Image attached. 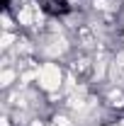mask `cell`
Here are the masks:
<instances>
[{"label": "cell", "mask_w": 124, "mask_h": 126, "mask_svg": "<svg viewBox=\"0 0 124 126\" xmlns=\"http://www.w3.org/2000/svg\"><path fill=\"white\" fill-rule=\"evenodd\" d=\"M37 85L44 94L59 92L63 85V70L56 61H44L39 68H37Z\"/></svg>", "instance_id": "6da1fadb"}, {"label": "cell", "mask_w": 124, "mask_h": 126, "mask_svg": "<svg viewBox=\"0 0 124 126\" xmlns=\"http://www.w3.org/2000/svg\"><path fill=\"white\" fill-rule=\"evenodd\" d=\"M119 126H124V119H122V121H119Z\"/></svg>", "instance_id": "7a4b0ae2"}]
</instances>
